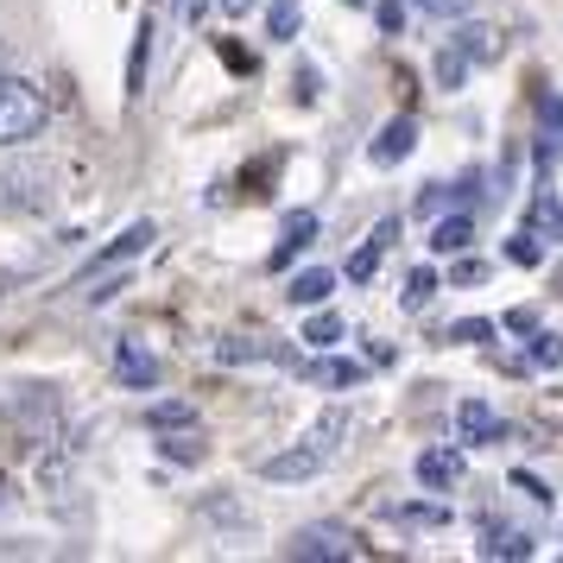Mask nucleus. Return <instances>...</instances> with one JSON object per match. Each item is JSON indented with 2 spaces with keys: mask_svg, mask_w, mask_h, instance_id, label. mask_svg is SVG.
Returning a JSON list of instances; mask_svg holds the SVG:
<instances>
[{
  "mask_svg": "<svg viewBox=\"0 0 563 563\" xmlns=\"http://www.w3.org/2000/svg\"><path fill=\"white\" fill-rule=\"evenodd\" d=\"M380 26H386V32L406 26V7H399V0H380Z\"/></svg>",
  "mask_w": 563,
  "mask_h": 563,
  "instance_id": "nucleus-33",
  "label": "nucleus"
},
{
  "mask_svg": "<svg viewBox=\"0 0 563 563\" xmlns=\"http://www.w3.org/2000/svg\"><path fill=\"white\" fill-rule=\"evenodd\" d=\"M418 482H424V494H450V487L462 482V450H424L418 456Z\"/></svg>",
  "mask_w": 563,
  "mask_h": 563,
  "instance_id": "nucleus-7",
  "label": "nucleus"
},
{
  "mask_svg": "<svg viewBox=\"0 0 563 563\" xmlns=\"http://www.w3.org/2000/svg\"><path fill=\"white\" fill-rule=\"evenodd\" d=\"M310 241H317V216H310V209H291V216H285L279 247H273V273H285V266H291V260L305 254Z\"/></svg>",
  "mask_w": 563,
  "mask_h": 563,
  "instance_id": "nucleus-9",
  "label": "nucleus"
},
{
  "mask_svg": "<svg viewBox=\"0 0 563 563\" xmlns=\"http://www.w3.org/2000/svg\"><path fill=\"white\" fill-rule=\"evenodd\" d=\"M203 7H209V0H184V13H190V20H203Z\"/></svg>",
  "mask_w": 563,
  "mask_h": 563,
  "instance_id": "nucleus-36",
  "label": "nucleus"
},
{
  "mask_svg": "<svg viewBox=\"0 0 563 563\" xmlns=\"http://www.w3.org/2000/svg\"><path fill=\"white\" fill-rule=\"evenodd\" d=\"M330 291H335V273H330V266H310V273H298V279H291V291H285V298H291V305H305V310H317Z\"/></svg>",
  "mask_w": 563,
  "mask_h": 563,
  "instance_id": "nucleus-12",
  "label": "nucleus"
},
{
  "mask_svg": "<svg viewBox=\"0 0 563 563\" xmlns=\"http://www.w3.org/2000/svg\"><path fill=\"white\" fill-rule=\"evenodd\" d=\"M411 146H418V121L411 114H399V121H386L380 133H374V146H367V158L380 165V172H393V165H406Z\"/></svg>",
  "mask_w": 563,
  "mask_h": 563,
  "instance_id": "nucleus-6",
  "label": "nucleus"
},
{
  "mask_svg": "<svg viewBox=\"0 0 563 563\" xmlns=\"http://www.w3.org/2000/svg\"><path fill=\"white\" fill-rule=\"evenodd\" d=\"M146 424H153V431H190V424H197V411L184 406V399H165V406L146 411Z\"/></svg>",
  "mask_w": 563,
  "mask_h": 563,
  "instance_id": "nucleus-18",
  "label": "nucleus"
},
{
  "mask_svg": "<svg viewBox=\"0 0 563 563\" xmlns=\"http://www.w3.org/2000/svg\"><path fill=\"white\" fill-rule=\"evenodd\" d=\"M393 234H399V222H393V216H380V222H374V234H367L355 254H349V266H342V273H349L355 285H367L386 266V254H393Z\"/></svg>",
  "mask_w": 563,
  "mask_h": 563,
  "instance_id": "nucleus-5",
  "label": "nucleus"
},
{
  "mask_svg": "<svg viewBox=\"0 0 563 563\" xmlns=\"http://www.w3.org/2000/svg\"><path fill=\"white\" fill-rule=\"evenodd\" d=\"M298 102H317V70H310V64L298 70Z\"/></svg>",
  "mask_w": 563,
  "mask_h": 563,
  "instance_id": "nucleus-34",
  "label": "nucleus"
},
{
  "mask_svg": "<svg viewBox=\"0 0 563 563\" xmlns=\"http://www.w3.org/2000/svg\"><path fill=\"white\" fill-rule=\"evenodd\" d=\"M437 285H443V279H437L431 266H418V273H406V298H399V305H406V310H424V305L437 298Z\"/></svg>",
  "mask_w": 563,
  "mask_h": 563,
  "instance_id": "nucleus-19",
  "label": "nucleus"
},
{
  "mask_svg": "<svg viewBox=\"0 0 563 563\" xmlns=\"http://www.w3.org/2000/svg\"><path fill=\"white\" fill-rule=\"evenodd\" d=\"M443 203H450V190H443V184H431V190H418V216H437Z\"/></svg>",
  "mask_w": 563,
  "mask_h": 563,
  "instance_id": "nucleus-29",
  "label": "nucleus"
},
{
  "mask_svg": "<svg viewBox=\"0 0 563 563\" xmlns=\"http://www.w3.org/2000/svg\"><path fill=\"white\" fill-rule=\"evenodd\" d=\"M468 241H475V222H468V216H443V222H437V234H431L437 254H462Z\"/></svg>",
  "mask_w": 563,
  "mask_h": 563,
  "instance_id": "nucleus-17",
  "label": "nucleus"
},
{
  "mask_svg": "<svg viewBox=\"0 0 563 563\" xmlns=\"http://www.w3.org/2000/svg\"><path fill=\"white\" fill-rule=\"evenodd\" d=\"M512 487H519V494H532V500H551V487L538 482V475H526V468H519V475H512Z\"/></svg>",
  "mask_w": 563,
  "mask_h": 563,
  "instance_id": "nucleus-32",
  "label": "nucleus"
},
{
  "mask_svg": "<svg viewBox=\"0 0 563 563\" xmlns=\"http://www.w3.org/2000/svg\"><path fill=\"white\" fill-rule=\"evenodd\" d=\"M563 361V335H538L532 355H526V367H558Z\"/></svg>",
  "mask_w": 563,
  "mask_h": 563,
  "instance_id": "nucleus-26",
  "label": "nucleus"
},
{
  "mask_svg": "<svg viewBox=\"0 0 563 563\" xmlns=\"http://www.w3.org/2000/svg\"><path fill=\"white\" fill-rule=\"evenodd\" d=\"M298 26H305V7L298 0H266V38H298Z\"/></svg>",
  "mask_w": 563,
  "mask_h": 563,
  "instance_id": "nucleus-15",
  "label": "nucleus"
},
{
  "mask_svg": "<svg viewBox=\"0 0 563 563\" xmlns=\"http://www.w3.org/2000/svg\"><path fill=\"white\" fill-rule=\"evenodd\" d=\"M305 342H317V349H330V342H342V317H335V310H323V317H310V323H305Z\"/></svg>",
  "mask_w": 563,
  "mask_h": 563,
  "instance_id": "nucleus-24",
  "label": "nucleus"
},
{
  "mask_svg": "<svg viewBox=\"0 0 563 563\" xmlns=\"http://www.w3.org/2000/svg\"><path fill=\"white\" fill-rule=\"evenodd\" d=\"M450 45H456L468 64H494V57H500V32H494V26H456Z\"/></svg>",
  "mask_w": 563,
  "mask_h": 563,
  "instance_id": "nucleus-11",
  "label": "nucleus"
},
{
  "mask_svg": "<svg viewBox=\"0 0 563 563\" xmlns=\"http://www.w3.org/2000/svg\"><path fill=\"white\" fill-rule=\"evenodd\" d=\"M563 153V96H538V165Z\"/></svg>",
  "mask_w": 563,
  "mask_h": 563,
  "instance_id": "nucleus-10",
  "label": "nucleus"
},
{
  "mask_svg": "<svg viewBox=\"0 0 563 563\" xmlns=\"http://www.w3.org/2000/svg\"><path fill=\"white\" fill-rule=\"evenodd\" d=\"M114 367H121V380L128 386H153L158 380V361L146 355L140 342H121V349H114Z\"/></svg>",
  "mask_w": 563,
  "mask_h": 563,
  "instance_id": "nucleus-13",
  "label": "nucleus"
},
{
  "mask_svg": "<svg viewBox=\"0 0 563 563\" xmlns=\"http://www.w3.org/2000/svg\"><path fill=\"white\" fill-rule=\"evenodd\" d=\"M450 279H456V285H482V279H487V260H462Z\"/></svg>",
  "mask_w": 563,
  "mask_h": 563,
  "instance_id": "nucleus-30",
  "label": "nucleus"
},
{
  "mask_svg": "<svg viewBox=\"0 0 563 563\" xmlns=\"http://www.w3.org/2000/svg\"><path fill=\"white\" fill-rule=\"evenodd\" d=\"M507 330H512V335H532V330H538V310H526V305L507 310Z\"/></svg>",
  "mask_w": 563,
  "mask_h": 563,
  "instance_id": "nucleus-31",
  "label": "nucleus"
},
{
  "mask_svg": "<svg viewBox=\"0 0 563 563\" xmlns=\"http://www.w3.org/2000/svg\"><path fill=\"white\" fill-rule=\"evenodd\" d=\"M462 77H468V57H462L456 45H443V52H437V82H443V89H462Z\"/></svg>",
  "mask_w": 563,
  "mask_h": 563,
  "instance_id": "nucleus-23",
  "label": "nucleus"
},
{
  "mask_svg": "<svg viewBox=\"0 0 563 563\" xmlns=\"http://www.w3.org/2000/svg\"><path fill=\"white\" fill-rule=\"evenodd\" d=\"M456 431L468 437V443H475V437H500L507 424H500V418H494V411H487L482 399H468V406L456 411Z\"/></svg>",
  "mask_w": 563,
  "mask_h": 563,
  "instance_id": "nucleus-16",
  "label": "nucleus"
},
{
  "mask_svg": "<svg viewBox=\"0 0 563 563\" xmlns=\"http://www.w3.org/2000/svg\"><path fill=\"white\" fill-rule=\"evenodd\" d=\"M519 229H532L538 241H563V197H558V190H532Z\"/></svg>",
  "mask_w": 563,
  "mask_h": 563,
  "instance_id": "nucleus-8",
  "label": "nucleus"
},
{
  "mask_svg": "<svg viewBox=\"0 0 563 563\" xmlns=\"http://www.w3.org/2000/svg\"><path fill=\"white\" fill-rule=\"evenodd\" d=\"M349 7H367V0H349Z\"/></svg>",
  "mask_w": 563,
  "mask_h": 563,
  "instance_id": "nucleus-39",
  "label": "nucleus"
},
{
  "mask_svg": "<svg viewBox=\"0 0 563 563\" xmlns=\"http://www.w3.org/2000/svg\"><path fill=\"white\" fill-rule=\"evenodd\" d=\"M317 380H330V386H355V380H361V367H355V361L323 355V361H317Z\"/></svg>",
  "mask_w": 563,
  "mask_h": 563,
  "instance_id": "nucleus-25",
  "label": "nucleus"
},
{
  "mask_svg": "<svg viewBox=\"0 0 563 563\" xmlns=\"http://www.w3.org/2000/svg\"><path fill=\"white\" fill-rule=\"evenodd\" d=\"M165 456H178V462H197V456H203V437H197V424H190L184 437H172V443H165Z\"/></svg>",
  "mask_w": 563,
  "mask_h": 563,
  "instance_id": "nucleus-27",
  "label": "nucleus"
},
{
  "mask_svg": "<svg viewBox=\"0 0 563 563\" xmlns=\"http://www.w3.org/2000/svg\"><path fill=\"white\" fill-rule=\"evenodd\" d=\"M146 241H153V222H133V229L121 234V241H114L108 254H96V266H89V279H96V273H108V266H121V260H133L140 247H146Z\"/></svg>",
  "mask_w": 563,
  "mask_h": 563,
  "instance_id": "nucleus-14",
  "label": "nucleus"
},
{
  "mask_svg": "<svg viewBox=\"0 0 563 563\" xmlns=\"http://www.w3.org/2000/svg\"><path fill=\"white\" fill-rule=\"evenodd\" d=\"M216 355H222V361H266V355H273V342H260V335H229Z\"/></svg>",
  "mask_w": 563,
  "mask_h": 563,
  "instance_id": "nucleus-21",
  "label": "nucleus"
},
{
  "mask_svg": "<svg viewBox=\"0 0 563 563\" xmlns=\"http://www.w3.org/2000/svg\"><path fill=\"white\" fill-rule=\"evenodd\" d=\"M291 558L298 563H310V558L342 563V558H361V538L349 532V526H305V532L291 538Z\"/></svg>",
  "mask_w": 563,
  "mask_h": 563,
  "instance_id": "nucleus-4",
  "label": "nucleus"
},
{
  "mask_svg": "<svg viewBox=\"0 0 563 563\" xmlns=\"http://www.w3.org/2000/svg\"><path fill=\"white\" fill-rule=\"evenodd\" d=\"M507 260H512V266H544V241H538L532 229H519L507 241Z\"/></svg>",
  "mask_w": 563,
  "mask_h": 563,
  "instance_id": "nucleus-22",
  "label": "nucleus"
},
{
  "mask_svg": "<svg viewBox=\"0 0 563 563\" xmlns=\"http://www.w3.org/2000/svg\"><path fill=\"white\" fill-rule=\"evenodd\" d=\"M551 291H563V266H558V273H551Z\"/></svg>",
  "mask_w": 563,
  "mask_h": 563,
  "instance_id": "nucleus-38",
  "label": "nucleus"
},
{
  "mask_svg": "<svg viewBox=\"0 0 563 563\" xmlns=\"http://www.w3.org/2000/svg\"><path fill=\"white\" fill-rule=\"evenodd\" d=\"M45 96L26 77H0V146H26L45 133Z\"/></svg>",
  "mask_w": 563,
  "mask_h": 563,
  "instance_id": "nucleus-2",
  "label": "nucleus"
},
{
  "mask_svg": "<svg viewBox=\"0 0 563 563\" xmlns=\"http://www.w3.org/2000/svg\"><path fill=\"white\" fill-rule=\"evenodd\" d=\"M342 437H349V411L330 406V411H323V418H317V424H310L305 437H298V443H291V450H279V456H266V462H260V475H266V482H310V475H317L323 462H335Z\"/></svg>",
  "mask_w": 563,
  "mask_h": 563,
  "instance_id": "nucleus-1",
  "label": "nucleus"
},
{
  "mask_svg": "<svg viewBox=\"0 0 563 563\" xmlns=\"http://www.w3.org/2000/svg\"><path fill=\"white\" fill-rule=\"evenodd\" d=\"M52 203V172L45 165H13V172H0V209H20V216H32V209Z\"/></svg>",
  "mask_w": 563,
  "mask_h": 563,
  "instance_id": "nucleus-3",
  "label": "nucleus"
},
{
  "mask_svg": "<svg viewBox=\"0 0 563 563\" xmlns=\"http://www.w3.org/2000/svg\"><path fill=\"white\" fill-rule=\"evenodd\" d=\"M482 551H487V558H500V563H519V558H532V538H526V532H494Z\"/></svg>",
  "mask_w": 563,
  "mask_h": 563,
  "instance_id": "nucleus-20",
  "label": "nucleus"
},
{
  "mask_svg": "<svg viewBox=\"0 0 563 563\" xmlns=\"http://www.w3.org/2000/svg\"><path fill=\"white\" fill-rule=\"evenodd\" d=\"M247 7H254V0H222V13H247Z\"/></svg>",
  "mask_w": 563,
  "mask_h": 563,
  "instance_id": "nucleus-37",
  "label": "nucleus"
},
{
  "mask_svg": "<svg viewBox=\"0 0 563 563\" xmlns=\"http://www.w3.org/2000/svg\"><path fill=\"white\" fill-rule=\"evenodd\" d=\"M418 7H424V13H462L468 0H418Z\"/></svg>",
  "mask_w": 563,
  "mask_h": 563,
  "instance_id": "nucleus-35",
  "label": "nucleus"
},
{
  "mask_svg": "<svg viewBox=\"0 0 563 563\" xmlns=\"http://www.w3.org/2000/svg\"><path fill=\"white\" fill-rule=\"evenodd\" d=\"M450 342H494V323H487V317H468V323L450 330Z\"/></svg>",
  "mask_w": 563,
  "mask_h": 563,
  "instance_id": "nucleus-28",
  "label": "nucleus"
}]
</instances>
